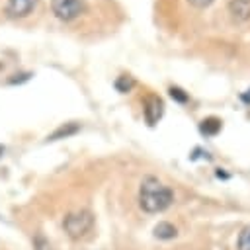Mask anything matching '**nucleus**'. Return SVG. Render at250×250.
Segmentation results:
<instances>
[{
    "mask_svg": "<svg viewBox=\"0 0 250 250\" xmlns=\"http://www.w3.org/2000/svg\"><path fill=\"white\" fill-rule=\"evenodd\" d=\"M191 6H195V8H207V6H211L215 0H188Z\"/></svg>",
    "mask_w": 250,
    "mask_h": 250,
    "instance_id": "obj_14",
    "label": "nucleus"
},
{
    "mask_svg": "<svg viewBox=\"0 0 250 250\" xmlns=\"http://www.w3.org/2000/svg\"><path fill=\"white\" fill-rule=\"evenodd\" d=\"M199 129H201V133H205V135H217V133L221 131V121L215 119V117L203 119L201 125H199Z\"/></svg>",
    "mask_w": 250,
    "mask_h": 250,
    "instance_id": "obj_9",
    "label": "nucleus"
},
{
    "mask_svg": "<svg viewBox=\"0 0 250 250\" xmlns=\"http://www.w3.org/2000/svg\"><path fill=\"white\" fill-rule=\"evenodd\" d=\"M174 201V193L168 186H164L158 178L146 176L139 188V205L146 213H160L168 209Z\"/></svg>",
    "mask_w": 250,
    "mask_h": 250,
    "instance_id": "obj_1",
    "label": "nucleus"
},
{
    "mask_svg": "<svg viewBox=\"0 0 250 250\" xmlns=\"http://www.w3.org/2000/svg\"><path fill=\"white\" fill-rule=\"evenodd\" d=\"M164 113V104L158 96H148L145 102V119L148 125H156Z\"/></svg>",
    "mask_w": 250,
    "mask_h": 250,
    "instance_id": "obj_4",
    "label": "nucleus"
},
{
    "mask_svg": "<svg viewBox=\"0 0 250 250\" xmlns=\"http://www.w3.org/2000/svg\"><path fill=\"white\" fill-rule=\"evenodd\" d=\"M168 92H170V96H172V98H174L176 102H180V104L188 102V94H186V92H184L182 88H178V86H172V88H170Z\"/></svg>",
    "mask_w": 250,
    "mask_h": 250,
    "instance_id": "obj_12",
    "label": "nucleus"
},
{
    "mask_svg": "<svg viewBox=\"0 0 250 250\" xmlns=\"http://www.w3.org/2000/svg\"><path fill=\"white\" fill-rule=\"evenodd\" d=\"M227 10L234 21H248L250 20V0H230Z\"/></svg>",
    "mask_w": 250,
    "mask_h": 250,
    "instance_id": "obj_5",
    "label": "nucleus"
},
{
    "mask_svg": "<svg viewBox=\"0 0 250 250\" xmlns=\"http://www.w3.org/2000/svg\"><path fill=\"white\" fill-rule=\"evenodd\" d=\"M176 234H178V230H176V227H174L172 223L162 221V223H158V225L154 227V236L160 238V240H170V238H174Z\"/></svg>",
    "mask_w": 250,
    "mask_h": 250,
    "instance_id": "obj_7",
    "label": "nucleus"
},
{
    "mask_svg": "<svg viewBox=\"0 0 250 250\" xmlns=\"http://www.w3.org/2000/svg\"><path fill=\"white\" fill-rule=\"evenodd\" d=\"M133 86H135V80H133V76H129V74H121V76L115 80V88H117L119 92H129Z\"/></svg>",
    "mask_w": 250,
    "mask_h": 250,
    "instance_id": "obj_10",
    "label": "nucleus"
},
{
    "mask_svg": "<svg viewBox=\"0 0 250 250\" xmlns=\"http://www.w3.org/2000/svg\"><path fill=\"white\" fill-rule=\"evenodd\" d=\"M62 227H64V232L72 238V240H80L84 238L92 227H94V215L92 211L88 209H80V211H72L64 217L62 221Z\"/></svg>",
    "mask_w": 250,
    "mask_h": 250,
    "instance_id": "obj_2",
    "label": "nucleus"
},
{
    "mask_svg": "<svg viewBox=\"0 0 250 250\" xmlns=\"http://www.w3.org/2000/svg\"><path fill=\"white\" fill-rule=\"evenodd\" d=\"M236 250H250V225L242 229V232H240V236H238Z\"/></svg>",
    "mask_w": 250,
    "mask_h": 250,
    "instance_id": "obj_11",
    "label": "nucleus"
},
{
    "mask_svg": "<svg viewBox=\"0 0 250 250\" xmlns=\"http://www.w3.org/2000/svg\"><path fill=\"white\" fill-rule=\"evenodd\" d=\"M84 0H53V12L62 21H72L84 12Z\"/></svg>",
    "mask_w": 250,
    "mask_h": 250,
    "instance_id": "obj_3",
    "label": "nucleus"
},
{
    "mask_svg": "<svg viewBox=\"0 0 250 250\" xmlns=\"http://www.w3.org/2000/svg\"><path fill=\"white\" fill-rule=\"evenodd\" d=\"M78 129H80L78 123H66V125H61V127H59L53 135H49L47 139H49V141H57V139H62V137H70V135H74Z\"/></svg>",
    "mask_w": 250,
    "mask_h": 250,
    "instance_id": "obj_8",
    "label": "nucleus"
},
{
    "mask_svg": "<svg viewBox=\"0 0 250 250\" xmlns=\"http://www.w3.org/2000/svg\"><path fill=\"white\" fill-rule=\"evenodd\" d=\"M33 250H51V244L43 234H37L33 240Z\"/></svg>",
    "mask_w": 250,
    "mask_h": 250,
    "instance_id": "obj_13",
    "label": "nucleus"
},
{
    "mask_svg": "<svg viewBox=\"0 0 250 250\" xmlns=\"http://www.w3.org/2000/svg\"><path fill=\"white\" fill-rule=\"evenodd\" d=\"M37 6V0H8V14L12 18H25Z\"/></svg>",
    "mask_w": 250,
    "mask_h": 250,
    "instance_id": "obj_6",
    "label": "nucleus"
}]
</instances>
